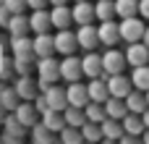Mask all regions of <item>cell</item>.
<instances>
[{"label": "cell", "mask_w": 149, "mask_h": 144, "mask_svg": "<svg viewBox=\"0 0 149 144\" xmlns=\"http://www.w3.org/2000/svg\"><path fill=\"white\" fill-rule=\"evenodd\" d=\"M115 8H118V18L139 16V0H115Z\"/></svg>", "instance_id": "33"}, {"label": "cell", "mask_w": 149, "mask_h": 144, "mask_svg": "<svg viewBox=\"0 0 149 144\" xmlns=\"http://www.w3.org/2000/svg\"><path fill=\"white\" fill-rule=\"evenodd\" d=\"M81 60H84V76L86 79H97L105 73V63H102V55L97 50H89Z\"/></svg>", "instance_id": "15"}, {"label": "cell", "mask_w": 149, "mask_h": 144, "mask_svg": "<svg viewBox=\"0 0 149 144\" xmlns=\"http://www.w3.org/2000/svg\"><path fill=\"white\" fill-rule=\"evenodd\" d=\"M50 5V0H29V8L34 10V8H47Z\"/></svg>", "instance_id": "39"}, {"label": "cell", "mask_w": 149, "mask_h": 144, "mask_svg": "<svg viewBox=\"0 0 149 144\" xmlns=\"http://www.w3.org/2000/svg\"><path fill=\"white\" fill-rule=\"evenodd\" d=\"M16 87V92H18V97L21 100H34L39 92H42V87H39V79L37 76H18V81L13 84Z\"/></svg>", "instance_id": "11"}, {"label": "cell", "mask_w": 149, "mask_h": 144, "mask_svg": "<svg viewBox=\"0 0 149 144\" xmlns=\"http://www.w3.org/2000/svg\"><path fill=\"white\" fill-rule=\"evenodd\" d=\"M55 136H58V134H55L52 129H47V126H45L42 121L31 126V139H34L37 144H50L52 139H55Z\"/></svg>", "instance_id": "29"}, {"label": "cell", "mask_w": 149, "mask_h": 144, "mask_svg": "<svg viewBox=\"0 0 149 144\" xmlns=\"http://www.w3.org/2000/svg\"><path fill=\"white\" fill-rule=\"evenodd\" d=\"M29 21H31V31H34V34H42V31L55 29V26H52V13H50L47 8H34L31 16H29Z\"/></svg>", "instance_id": "14"}, {"label": "cell", "mask_w": 149, "mask_h": 144, "mask_svg": "<svg viewBox=\"0 0 149 144\" xmlns=\"http://www.w3.org/2000/svg\"><path fill=\"white\" fill-rule=\"evenodd\" d=\"M126 58H128V66H131V68L149 63V45L144 39H141V42H131V45L126 47Z\"/></svg>", "instance_id": "13"}, {"label": "cell", "mask_w": 149, "mask_h": 144, "mask_svg": "<svg viewBox=\"0 0 149 144\" xmlns=\"http://www.w3.org/2000/svg\"><path fill=\"white\" fill-rule=\"evenodd\" d=\"M126 105H128V110L131 113H144L149 108V102H147V92H141V89H134L128 97H126Z\"/></svg>", "instance_id": "27"}, {"label": "cell", "mask_w": 149, "mask_h": 144, "mask_svg": "<svg viewBox=\"0 0 149 144\" xmlns=\"http://www.w3.org/2000/svg\"><path fill=\"white\" fill-rule=\"evenodd\" d=\"M45 97H47V105L52 110H65L68 108V87H60V81L52 84V87H47Z\"/></svg>", "instance_id": "12"}, {"label": "cell", "mask_w": 149, "mask_h": 144, "mask_svg": "<svg viewBox=\"0 0 149 144\" xmlns=\"http://www.w3.org/2000/svg\"><path fill=\"white\" fill-rule=\"evenodd\" d=\"M144 42L149 45V24H147V31H144Z\"/></svg>", "instance_id": "43"}, {"label": "cell", "mask_w": 149, "mask_h": 144, "mask_svg": "<svg viewBox=\"0 0 149 144\" xmlns=\"http://www.w3.org/2000/svg\"><path fill=\"white\" fill-rule=\"evenodd\" d=\"M107 87H110V94L113 97H128L136 87H134V79L131 76H126V73H113V76H107Z\"/></svg>", "instance_id": "8"}, {"label": "cell", "mask_w": 149, "mask_h": 144, "mask_svg": "<svg viewBox=\"0 0 149 144\" xmlns=\"http://www.w3.org/2000/svg\"><path fill=\"white\" fill-rule=\"evenodd\" d=\"M52 26L55 29H71V24H76L73 21V8H68V3L65 5H52Z\"/></svg>", "instance_id": "18"}, {"label": "cell", "mask_w": 149, "mask_h": 144, "mask_svg": "<svg viewBox=\"0 0 149 144\" xmlns=\"http://www.w3.org/2000/svg\"><path fill=\"white\" fill-rule=\"evenodd\" d=\"M55 34L50 31H42V34H34V55L37 58H47V55H55Z\"/></svg>", "instance_id": "17"}, {"label": "cell", "mask_w": 149, "mask_h": 144, "mask_svg": "<svg viewBox=\"0 0 149 144\" xmlns=\"http://www.w3.org/2000/svg\"><path fill=\"white\" fill-rule=\"evenodd\" d=\"M5 29L10 31V37H21V34H29V31H31V21H29V16H24V13H13Z\"/></svg>", "instance_id": "19"}, {"label": "cell", "mask_w": 149, "mask_h": 144, "mask_svg": "<svg viewBox=\"0 0 149 144\" xmlns=\"http://www.w3.org/2000/svg\"><path fill=\"white\" fill-rule=\"evenodd\" d=\"M102 134H105V142H120V136L126 134L123 121H118V118H105V121H102Z\"/></svg>", "instance_id": "21"}, {"label": "cell", "mask_w": 149, "mask_h": 144, "mask_svg": "<svg viewBox=\"0 0 149 144\" xmlns=\"http://www.w3.org/2000/svg\"><path fill=\"white\" fill-rule=\"evenodd\" d=\"M55 50L58 55H73L79 50V37L71 29H55Z\"/></svg>", "instance_id": "6"}, {"label": "cell", "mask_w": 149, "mask_h": 144, "mask_svg": "<svg viewBox=\"0 0 149 144\" xmlns=\"http://www.w3.org/2000/svg\"><path fill=\"white\" fill-rule=\"evenodd\" d=\"M60 73H63V81H81L84 79V60L81 58H76V52L73 55H63V60H60Z\"/></svg>", "instance_id": "5"}, {"label": "cell", "mask_w": 149, "mask_h": 144, "mask_svg": "<svg viewBox=\"0 0 149 144\" xmlns=\"http://www.w3.org/2000/svg\"><path fill=\"white\" fill-rule=\"evenodd\" d=\"M37 79H39V87L42 92L58 81H63V73H60V60H55V55H47V58H39L37 60Z\"/></svg>", "instance_id": "1"}, {"label": "cell", "mask_w": 149, "mask_h": 144, "mask_svg": "<svg viewBox=\"0 0 149 144\" xmlns=\"http://www.w3.org/2000/svg\"><path fill=\"white\" fill-rule=\"evenodd\" d=\"M141 142H147V144H149V129H144V134H141Z\"/></svg>", "instance_id": "40"}, {"label": "cell", "mask_w": 149, "mask_h": 144, "mask_svg": "<svg viewBox=\"0 0 149 144\" xmlns=\"http://www.w3.org/2000/svg\"><path fill=\"white\" fill-rule=\"evenodd\" d=\"M97 3V18L100 21H107V18H118V8H115V0H94Z\"/></svg>", "instance_id": "30"}, {"label": "cell", "mask_w": 149, "mask_h": 144, "mask_svg": "<svg viewBox=\"0 0 149 144\" xmlns=\"http://www.w3.org/2000/svg\"><path fill=\"white\" fill-rule=\"evenodd\" d=\"M37 55H18V58H13V68H16V73L18 76H29L31 71H37Z\"/></svg>", "instance_id": "23"}, {"label": "cell", "mask_w": 149, "mask_h": 144, "mask_svg": "<svg viewBox=\"0 0 149 144\" xmlns=\"http://www.w3.org/2000/svg\"><path fill=\"white\" fill-rule=\"evenodd\" d=\"M89 102H92V97H89V87L81 84V81H71V84H68V105L86 108Z\"/></svg>", "instance_id": "16"}, {"label": "cell", "mask_w": 149, "mask_h": 144, "mask_svg": "<svg viewBox=\"0 0 149 144\" xmlns=\"http://www.w3.org/2000/svg\"><path fill=\"white\" fill-rule=\"evenodd\" d=\"M86 115H89V121H97V123H102L105 118H107V108H105V102H89L86 105Z\"/></svg>", "instance_id": "34"}, {"label": "cell", "mask_w": 149, "mask_h": 144, "mask_svg": "<svg viewBox=\"0 0 149 144\" xmlns=\"http://www.w3.org/2000/svg\"><path fill=\"white\" fill-rule=\"evenodd\" d=\"M147 102H149V92H147Z\"/></svg>", "instance_id": "44"}, {"label": "cell", "mask_w": 149, "mask_h": 144, "mask_svg": "<svg viewBox=\"0 0 149 144\" xmlns=\"http://www.w3.org/2000/svg\"><path fill=\"white\" fill-rule=\"evenodd\" d=\"M16 100H21V97H18V92H16V87H13V89H5V92L0 94V102H3V108H5V110H16V108H18V102H16Z\"/></svg>", "instance_id": "35"}, {"label": "cell", "mask_w": 149, "mask_h": 144, "mask_svg": "<svg viewBox=\"0 0 149 144\" xmlns=\"http://www.w3.org/2000/svg\"><path fill=\"white\" fill-rule=\"evenodd\" d=\"M76 37H79V47H81L84 52L97 50V47L102 45V39H100V26H94V24H81V26L76 29Z\"/></svg>", "instance_id": "3"}, {"label": "cell", "mask_w": 149, "mask_h": 144, "mask_svg": "<svg viewBox=\"0 0 149 144\" xmlns=\"http://www.w3.org/2000/svg\"><path fill=\"white\" fill-rule=\"evenodd\" d=\"M10 16H13V13H10V8H8L5 3H0V26H3V29L8 26V21H10Z\"/></svg>", "instance_id": "37"}, {"label": "cell", "mask_w": 149, "mask_h": 144, "mask_svg": "<svg viewBox=\"0 0 149 144\" xmlns=\"http://www.w3.org/2000/svg\"><path fill=\"white\" fill-rule=\"evenodd\" d=\"M123 129H126L128 134H136V136H141V134H144V129H147V123H144V115H141V113H131V110H128V115L123 118Z\"/></svg>", "instance_id": "25"}, {"label": "cell", "mask_w": 149, "mask_h": 144, "mask_svg": "<svg viewBox=\"0 0 149 144\" xmlns=\"http://www.w3.org/2000/svg\"><path fill=\"white\" fill-rule=\"evenodd\" d=\"M131 79H134V87L141 89V92H149V63L144 66H136L131 71Z\"/></svg>", "instance_id": "28"}, {"label": "cell", "mask_w": 149, "mask_h": 144, "mask_svg": "<svg viewBox=\"0 0 149 144\" xmlns=\"http://www.w3.org/2000/svg\"><path fill=\"white\" fill-rule=\"evenodd\" d=\"M144 31H147V21L141 16H128V18H120V37L126 45L131 42H141L144 39Z\"/></svg>", "instance_id": "2"}, {"label": "cell", "mask_w": 149, "mask_h": 144, "mask_svg": "<svg viewBox=\"0 0 149 144\" xmlns=\"http://www.w3.org/2000/svg\"><path fill=\"white\" fill-rule=\"evenodd\" d=\"M0 3H5L10 8V13H24L29 8V0H0Z\"/></svg>", "instance_id": "36"}, {"label": "cell", "mask_w": 149, "mask_h": 144, "mask_svg": "<svg viewBox=\"0 0 149 144\" xmlns=\"http://www.w3.org/2000/svg\"><path fill=\"white\" fill-rule=\"evenodd\" d=\"M58 136H60V142H63V144H81V142H84V131H81L79 126H65Z\"/></svg>", "instance_id": "32"}, {"label": "cell", "mask_w": 149, "mask_h": 144, "mask_svg": "<svg viewBox=\"0 0 149 144\" xmlns=\"http://www.w3.org/2000/svg\"><path fill=\"white\" fill-rule=\"evenodd\" d=\"M63 113H65V123H68V126H79V129H81V126L89 121V115H86V108H76V105H68Z\"/></svg>", "instance_id": "26"}, {"label": "cell", "mask_w": 149, "mask_h": 144, "mask_svg": "<svg viewBox=\"0 0 149 144\" xmlns=\"http://www.w3.org/2000/svg\"><path fill=\"white\" fill-rule=\"evenodd\" d=\"M73 3H76V0H73Z\"/></svg>", "instance_id": "45"}, {"label": "cell", "mask_w": 149, "mask_h": 144, "mask_svg": "<svg viewBox=\"0 0 149 144\" xmlns=\"http://www.w3.org/2000/svg\"><path fill=\"white\" fill-rule=\"evenodd\" d=\"M105 108H107V118H118V121H123V118L128 115V105H126L123 97H110V100L105 102Z\"/></svg>", "instance_id": "24"}, {"label": "cell", "mask_w": 149, "mask_h": 144, "mask_svg": "<svg viewBox=\"0 0 149 144\" xmlns=\"http://www.w3.org/2000/svg\"><path fill=\"white\" fill-rule=\"evenodd\" d=\"M139 16L149 21V0H139Z\"/></svg>", "instance_id": "38"}, {"label": "cell", "mask_w": 149, "mask_h": 144, "mask_svg": "<svg viewBox=\"0 0 149 144\" xmlns=\"http://www.w3.org/2000/svg\"><path fill=\"white\" fill-rule=\"evenodd\" d=\"M100 39L105 47H115L118 42H123L120 37V24L115 18H107V21H100Z\"/></svg>", "instance_id": "9"}, {"label": "cell", "mask_w": 149, "mask_h": 144, "mask_svg": "<svg viewBox=\"0 0 149 144\" xmlns=\"http://www.w3.org/2000/svg\"><path fill=\"white\" fill-rule=\"evenodd\" d=\"M102 63H105V73L113 76V73H123V71H126L128 58H126V52H120L118 47H107V50L102 52Z\"/></svg>", "instance_id": "4"}, {"label": "cell", "mask_w": 149, "mask_h": 144, "mask_svg": "<svg viewBox=\"0 0 149 144\" xmlns=\"http://www.w3.org/2000/svg\"><path fill=\"white\" fill-rule=\"evenodd\" d=\"M81 131H84V142H100V139H105L102 123H97V121H86L81 126Z\"/></svg>", "instance_id": "31"}, {"label": "cell", "mask_w": 149, "mask_h": 144, "mask_svg": "<svg viewBox=\"0 0 149 144\" xmlns=\"http://www.w3.org/2000/svg\"><path fill=\"white\" fill-rule=\"evenodd\" d=\"M141 115H144V123H147V129H149V108L144 110V113H141Z\"/></svg>", "instance_id": "41"}, {"label": "cell", "mask_w": 149, "mask_h": 144, "mask_svg": "<svg viewBox=\"0 0 149 144\" xmlns=\"http://www.w3.org/2000/svg\"><path fill=\"white\" fill-rule=\"evenodd\" d=\"M42 123H45L47 129H52L55 134H60V131L68 126V123H65V113H63V110H52V108L42 113Z\"/></svg>", "instance_id": "20"}, {"label": "cell", "mask_w": 149, "mask_h": 144, "mask_svg": "<svg viewBox=\"0 0 149 144\" xmlns=\"http://www.w3.org/2000/svg\"><path fill=\"white\" fill-rule=\"evenodd\" d=\"M73 21H76V26L94 24L97 21V3H92V0H76L73 3Z\"/></svg>", "instance_id": "7"}, {"label": "cell", "mask_w": 149, "mask_h": 144, "mask_svg": "<svg viewBox=\"0 0 149 144\" xmlns=\"http://www.w3.org/2000/svg\"><path fill=\"white\" fill-rule=\"evenodd\" d=\"M13 113H16V118H18L26 129H31L34 123H39V121H42V113L37 110L34 100H24V102H18V108H16Z\"/></svg>", "instance_id": "10"}, {"label": "cell", "mask_w": 149, "mask_h": 144, "mask_svg": "<svg viewBox=\"0 0 149 144\" xmlns=\"http://www.w3.org/2000/svg\"><path fill=\"white\" fill-rule=\"evenodd\" d=\"M68 0H50V5H65Z\"/></svg>", "instance_id": "42"}, {"label": "cell", "mask_w": 149, "mask_h": 144, "mask_svg": "<svg viewBox=\"0 0 149 144\" xmlns=\"http://www.w3.org/2000/svg\"><path fill=\"white\" fill-rule=\"evenodd\" d=\"M10 52H13V58H18V55H34V39H29V34L10 37Z\"/></svg>", "instance_id": "22"}]
</instances>
